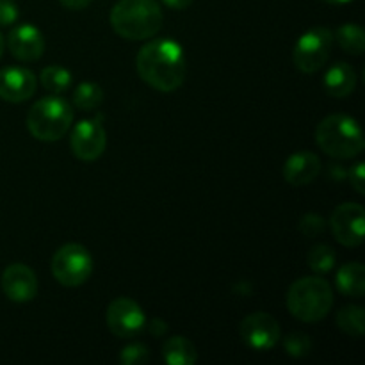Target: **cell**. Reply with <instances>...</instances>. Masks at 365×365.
I'll return each instance as SVG.
<instances>
[{"instance_id": "21", "label": "cell", "mask_w": 365, "mask_h": 365, "mask_svg": "<svg viewBox=\"0 0 365 365\" xmlns=\"http://www.w3.org/2000/svg\"><path fill=\"white\" fill-rule=\"evenodd\" d=\"M41 86L52 95H63L68 88L71 86V73L66 68L53 64V66L43 68L41 75H39Z\"/></svg>"}, {"instance_id": "3", "label": "cell", "mask_w": 365, "mask_h": 365, "mask_svg": "<svg viewBox=\"0 0 365 365\" xmlns=\"http://www.w3.org/2000/svg\"><path fill=\"white\" fill-rule=\"evenodd\" d=\"M334 307V291L319 277H305L289 287L287 309L302 323H319Z\"/></svg>"}, {"instance_id": "27", "label": "cell", "mask_w": 365, "mask_h": 365, "mask_svg": "<svg viewBox=\"0 0 365 365\" xmlns=\"http://www.w3.org/2000/svg\"><path fill=\"white\" fill-rule=\"evenodd\" d=\"M18 20V6L13 0H0V27L13 25Z\"/></svg>"}, {"instance_id": "18", "label": "cell", "mask_w": 365, "mask_h": 365, "mask_svg": "<svg viewBox=\"0 0 365 365\" xmlns=\"http://www.w3.org/2000/svg\"><path fill=\"white\" fill-rule=\"evenodd\" d=\"M163 359L170 365H195L198 360V353L189 339L177 335L166 341L163 348Z\"/></svg>"}, {"instance_id": "2", "label": "cell", "mask_w": 365, "mask_h": 365, "mask_svg": "<svg viewBox=\"0 0 365 365\" xmlns=\"http://www.w3.org/2000/svg\"><path fill=\"white\" fill-rule=\"evenodd\" d=\"M110 25L128 41L150 39L163 27V9L155 0H118L110 9Z\"/></svg>"}, {"instance_id": "33", "label": "cell", "mask_w": 365, "mask_h": 365, "mask_svg": "<svg viewBox=\"0 0 365 365\" xmlns=\"http://www.w3.org/2000/svg\"><path fill=\"white\" fill-rule=\"evenodd\" d=\"M4 46H6V41H4V36L0 34V57H2L4 53Z\"/></svg>"}, {"instance_id": "29", "label": "cell", "mask_w": 365, "mask_h": 365, "mask_svg": "<svg viewBox=\"0 0 365 365\" xmlns=\"http://www.w3.org/2000/svg\"><path fill=\"white\" fill-rule=\"evenodd\" d=\"M59 2H61V6L66 7V9L81 11V9H86V7H88L93 0H59Z\"/></svg>"}, {"instance_id": "7", "label": "cell", "mask_w": 365, "mask_h": 365, "mask_svg": "<svg viewBox=\"0 0 365 365\" xmlns=\"http://www.w3.org/2000/svg\"><path fill=\"white\" fill-rule=\"evenodd\" d=\"M331 45H334V32L330 29H310L296 41L292 50L294 66L303 73H316L330 59Z\"/></svg>"}, {"instance_id": "4", "label": "cell", "mask_w": 365, "mask_h": 365, "mask_svg": "<svg viewBox=\"0 0 365 365\" xmlns=\"http://www.w3.org/2000/svg\"><path fill=\"white\" fill-rule=\"evenodd\" d=\"M316 143L327 155L346 160L362 153L364 134L355 118L330 114L317 125Z\"/></svg>"}, {"instance_id": "16", "label": "cell", "mask_w": 365, "mask_h": 365, "mask_svg": "<svg viewBox=\"0 0 365 365\" xmlns=\"http://www.w3.org/2000/svg\"><path fill=\"white\" fill-rule=\"evenodd\" d=\"M323 86L327 95L334 98H346L356 88V73L348 63H335L324 73Z\"/></svg>"}, {"instance_id": "31", "label": "cell", "mask_w": 365, "mask_h": 365, "mask_svg": "<svg viewBox=\"0 0 365 365\" xmlns=\"http://www.w3.org/2000/svg\"><path fill=\"white\" fill-rule=\"evenodd\" d=\"M150 330L153 331V335H155V337H160V335H163V334H166L168 327L163 323V321L153 319V321H152V327H150Z\"/></svg>"}, {"instance_id": "5", "label": "cell", "mask_w": 365, "mask_h": 365, "mask_svg": "<svg viewBox=\"0 0 365 365\" xmlns=\"http://www.w3.org/2000/svg\"><path fill=\"white\" fill-rule=\"evenodd\" d=\"M73 123V107L66 98L50 95L39 98L27 114V128L39 141H59Z\"/></svg>"}, {"instance_id": "26", "label": "cell", "mask_w": 365, "mask_h": 365, "mask_svg": "<svg viewBox=\"0 0 365 365\" xmlns=\"http://www.w3.org/2000/svg\"><path fill=\"white\" fill-rule=\"evenodd\" d=\"M324 228H327V221L317 214H307L299 220V232L305 237H316L321 232H324Z\"/></svg>"}, {"instance_id": "20", "label": "cell", "mask_w": 365, "mask_h": 365, "mask_svg": "<svg viewBox=\"0 0 365 365\" xmlns=\"http://www.w3.org/2000/svg\"><path fill=\"white\" fill-rule=\"evenodd\" d=\"M334 41H337V45L344 52L353 53V56H362L365 48V32L360 25L344 24L335 31Z\"/></svg>"}, {"instance_id": "22", "label": "cell", "mask_w": 365, "mask_h": 365, "mask_svg": "<svg viewBox=\"0 0 365 365\" xmlns=\"http://www.w3.org/2000/svg\"><path fill=\"white\" fill-rule=\"evenodd\" d=\"M103 102V91L96 82H82L73 93V103L81 110H95Z\"/></svg>"}, {"instance_id": "11", "label": "cell", "mask_w": 365, "mask_h": 365, "mask_svg": "<svg viewBox=\"0 0 365 365\" xmlns=\"http://www.w3.org/2000/svg\"><path fill=\"white\" fill-rule=\"evenodd\" d=\"M70 146L73 155L84 163L100 159L106 152L107 132L98 120H82L73 127L70 135Z\"/></svg>"}, {"instance_id": "14", "label": "cell", "mask_w": 365, "mask_h": 365, "mask_svg": "<svg viewBox=\"0 0 365 365\" xmlns=\"http://www.w3.org/2000/svg\"><path fill=\"white\" fill-rule=\"evenodd\" d=\"M7 46L13 57L24 63H34L41 59L45 52V38L38 27L31 24H21L9 32Z\"/></svg>"}, {"instance_id": "30", "label": "cell", "mask_w": 365, "mask_h": 365, "mask_svg": "<svg viewBox=\"0 0 365 365\" xmlns=\"http://www.w3.org/2000/svg\"><path fill=\"white\" fill-rule=\"evenodd\" d=\"M163 2L166 4V6L170 7V9L184 11V9H187V7L191 6V4L195 2V0H163Z\"/></svg>"}, {"instance_id": "10", "label": "cell", "mask_w": 365, "mask_h": 365, "mask_svg": "<svg viewBox=\"0 0 365 365\" xmlns=\"http://www.w3.org/2000/svg\"><path fill=\"white\" fill-rule=\"evenodd\" d=\"M334 237L346 248H356L364 242L365 216L360 203H342L330 217Z\"/></svg>"}, {"instance_id": "23", "label": "cell", "mask_w": 365, "mask_h": 365, "mask_svg": "<svg viewBox=\"0 0 365 365\" xmlns=\"http://www.w3.org/2000/svg\"><path fill=\"white\" fill-rule=\"evenodd\" d=\"M335 252L328 245H316L307 255L309 267L317 274H327L334 269L335 266Z\"/></svg>"}, {"instance_id": "24", "label": "cell", "mask_w": 365, "mask_h": 365, "mask_svg": "<svg viewBox=\"0 0 365 365\" xmlns=\"http://www.w3.org/2000/svg\"><path fill=\"white\" fill-rule=\"evenodd\" d=\"M284 349L292 359H303L312 351V341L303 331H294L284 339Z\"/></svg>"}, {"instance_id": "32", "label": "cell", "mask_w": 365, "mask_h": 365, "mask_svg": "<svg viewBox=\"0 0 365 365\" xmlns=\"http://www.w3.org/2000/svg\"><path fill=\"white\" fill-rule=\"evenodd\" d=\"M324 2L334 4V6H341V4H348V2H351V0H324Z\"/></svg>"}, {"instance_id": "9", "label": "cell", "mask_w": 365, "mask_h": 365, "mask_svg": "<svg viewBox=\"0 0 365 365\" xmlns=\"http://www.w3.org/2000/svg\"><path fill=\"white\" fill-rule=\"evenodd\" d=\"M239 337L250 349L269 351L278 344L282 337L280 324L271 314H250L239 324Z\"/></svg>"}, {"instance_id": "15", "label": "cell", "mask_w": 365, "mask_h": 365, "mask_svg": "<svg viewBox=\"0 0 365 365\" xmlns=\"http://www.w3.org/2000/svg\"><path fill=\"white\" fill-rule=\"evenodd\" d=\"M321 173V159L312 152L307 150H299V152L292 153L284 164V175L285 182L294 187H302V185L312 184Z\"/></svg>"}, {"instance_id": "6", "label": "cell", "mask_w": 365, "mask_h": 365, "mask_svg": "<svg viewBox=\"0 0 365 365\" xmlns=\"http://www.w3.org/2000/svg\"><path fill=\"white\" fill-rule=\"evenodd\" d=\"M53 278L64 287H78L86 284L93 273V257L77 242L64 245L53 253L50 262Z\"/></svg>"}, {"instance_id": "8", "label": "cell", "mask_w": 365, "mask_h": 365, "mask_svg": "<svg viewBox=\"0 0 365 365\" xmlns=\"http://www.w3.org/2000/svg\"><path fill=\"white\" fill-rule=\"evenodd\" d=\"M107 328L120 339L138 337L146 327V316L138 302L130 298H116L106 312Z\"/></svg>"}, {"instance_id": "17", "label": "cell", "mask_w": 365, "mask_h": 365, "mask_svg": "<svg viewBox=\"0 0 365 365\" xmlns=\"http://www.w3.org/2000/svg\"><path fill=\"white\" fill-rule=\"evenodd\" d=\"M335 285L339 292L353 298H362L365 294V267L360 262H348L337 271Z\"/></svg>"}, {"instance_id": "25", "label": "cell", "mask_w": 365, "mask_h": 365, "mask_svg": "<svg viewBox=\"0 0 365 365\" xmlns=\"http://www.w3.org/2000/svg\"><path fill=\"white\" fill-rule=\"evenodd\" d=\"M148 348L145 344H130L121 349L120 362L125 365H139L145 364L148 360Z\"/></svg>"}, {"instance_id": "19", "label": "cell", "mask_w": 365, "mask_h": 365, "mask_svg": "<svg viewBox=\"0 0 365 365\" xmlns=\"http://www.w3.org/2000/svg\"><path fill=\"white\" fill-rule=\"evenodd\" d=\"M337 327L348 337L360 339L365 331V314L359 305H346L337 312Z\"/></svg>"}, {"instance_id": "13", "label": "cell", "mask_w": 365, "mask_h": 365, "mask_svg": "<svg viewBox=\"0 0 365 365\" xmlns=\"http://www.w3.org/2000/svg\"><path fill=\"white\" fill-rule=\"evenodd\" d=\"M38 88L36 75L24 66H6L0 70V98L21 103L32 98Z\"/></svg>"}, {"instance_id": "28", "label": "cell", "mask_w": 365, "mask_h": 365, "mask_svg": "<svg viewBox=\"0 0 365 365\" xmlns=\"http://www.w3.org/2000/svg\"><path fill=\"white\" fill-rule=\"evenodd\" d=\"M349 184L359 195H365V175H364V163H356L349 170Z\"/></svg>"}, {"instance_id": "12", "label": "cell", "mask_w": 365, "mask_h": 365, "mask_svg": "<svg viewBox=\"0 0 365 365\" xmlns=\"http://www.w3.org/2000/svg\"><path fill=\"white\" fill-rule=\"evenodd\" d=\"M0 285H2L4 294L14 303H27L38 294V277L25 264L7 266L2 273Z\"/></svg>"}, {"instance_id": "1", "label": "cell", "mask_w": 365, "mask_h": 365, "mask_svg": "<svg viewBox=\"0 0 365 365\" xmlns=\"http://www.w3.org/2000/svg\"><path fill=\"white\" fill-rule=\"evenodd\" d=\"M135 70L145 84L160 93L177 91L185 78V56L182 45L170 38L152 39L135 57Z\"/></svg>"}]
</instances>
